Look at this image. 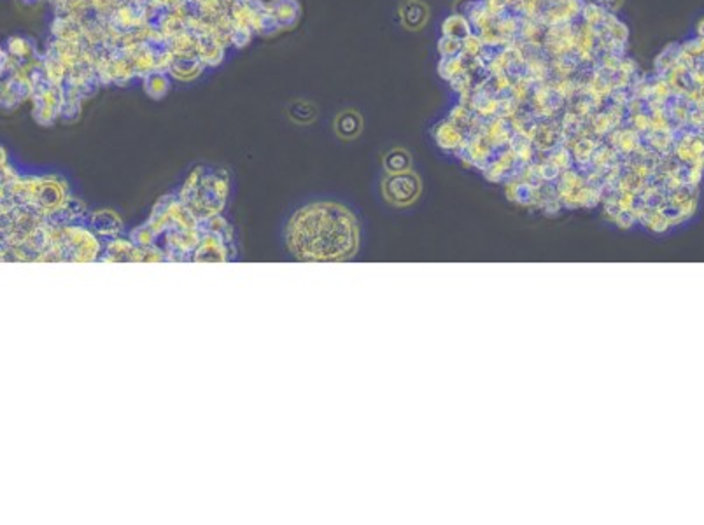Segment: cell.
Instances as JSON below:
<instances>
[{"label": "cell", "mask_w": 704, "mask_h": 525, "mask_svg": "<svg viewBox=\"0 0 704 525\" xmlns=\"http://www.w3.org/2000/svg\"><path fill=\"white\" fill-rule=\"evenodd\" d=\"M204 68L205 63L196 55H176L169 74L177 81H191V79L199 78Z\"/></svg>", "instance_id": "5"}, {"label": "cell", "mask_w": 704, "mask_h": 525, "mask_svg": "<svg viewBox=\"0 0 704 525\" xmlns=\"http://www.w3.org/2000/svg\"><path fill=\"white\" fill-rule=\"evenodd\" d=\"M421 193L419 179L410 172L393 174L384 182V195L394 205H409Z\"/></svg>", "instance_id": "2"}, {"label": "cell", "mask_w": 704, "mask_h": 525, "mask_svg": "<svg viewBox=\"0 0 704 525\" xmlns=\"http://www.w3.org/2000/svg\"><path fill=\"white\" fill-rule=\"evenodd\" d=\"M361 127H363V121H361L359 114L354 112V110H345V112L338 114L337 120H335V132L345 140H351L359 135Z\"/></svg>", "instance_id": "7"}, {"label": "cell", "mask_w": 704, "mask_h": 525, "mask_svg": "<svg viewBox=\"0 0 704 525\" xmlns=\"http://www.w3.org/2000/svg\"><path fill=\"white\" fill-rule=\"evenodd\" d=\"M592 4H596V6H599V7H603L606 13H610V11H615L616 9V0H591Z\"/></svg>", "instance_id": "13"}, {"label": "cell", "mask_w": 704, "mask_h": 525, "mask_svg": "<svg viewBox=\"0 0 704 525\" xmlns=\"http://www.w3.org/2000/svg\"><path fill=\"white\" fill-rule=\"evenodd\" d=\"M401 20L410 28H419L422 23L428 20V9H426L424 4L417 2V0H409L401 7Z\"/></svg>", "instance_id": "10"}, {"label": "cell", "mask_w": 704, "mask_h": 525, "mask_svg": "<svg viewBox=\"0 0 704 525\" xmlns=\"http://www.w3.org/2000/svg\"><path fill=\"white\" fill-rule=\"evenodd\" d=\"M286 242L293 256L302 261H344L356 254L359 228L344 205L315 201L289 219Z\"/></svg>", "instance_id": "1"}, {"label": "cell", "mask_w": 704, "mask_h": 525, "mask_svg": "<svg viewBox=\"0 0 704 525\" xmlns=\"http://www.w3.org/2000/svg\"><path fill=\"white\" fill-rule=\"evenodd\" d=\"M142 86L144 91L149 95L154 100H159V98L165 97L170 90V74L169 72H159L153 70L147 75L142 78Z\"/></svg>", "instance_id": "8"}, {"label": "cell", "mask_w": 704, "mask_h": 525, "mask_svg": "<svg viewBox=\"0 0 704 525\" xmlns=\"http://www.w3.org/2000/svg\"><path fill=\"white\" fill-rule=\"evenodd\" d=\"M384 163H386V169L389 170L391 174H399V172H406L410 158L405 151L396 149V151H391V153L386 156V161Z\"/></svg>", "instance_id": "11"}, {"label": "cell", "mask_w": 704, "mask_h": 525, "mask_svg": "<svg viewBox=\"0 0 704 525\" xmlns=\"http://www.w3.org/2000/svg\"><path fill=\"white\" fill-rule=\"evenodd\" d=\"M268 9L273 14L277 23H279L280 30H291L295 28L296 23L300 21V7L298 0H270Z\"/></svg>", "instance_id": "4"}, {"label": "cell", "mask_w": 704, "mask_h": 525, "mask_svg": "<svg viewBox=\"0 0 704 525\" xmlns=\"http://www.w3.org/2000/svg\"><path fill=\"white\" fill-rule=\"evenodd\" d=\"M473 33L471 30V21L468 20L463 14H454V16H448L443 23V36L447 37H454V39L464 41Z\"/></svg>", "instance_id": "9"}, {"label": "cell", "mask_w": 704, "mask_h": 525, "mask_svg": "<svg viewBox=\"0 0 704 525\" xmlns=\"http://www.w3.org/2000/svg\"><path fill=\"white\" fill-rule=\"evenodd\" d=\"M32 81H30L28 74L23 70L14 72L13 75L6 78L2 81V107L11 110L23 102L32 98Z\"/></svg>", "instance_id": "3"}, {"label": "cell", "mask_w": 704, "mask_h": 525, "mask_svg": "<svg viewBox=\"0 0 704 525\" xmlns=\"http://www.w3.org/2000/svg\"><path fill=\"white\" fill-rule=\"evenodd\" d=\"M226 46L219 43V39L212 33H201L196 46V56L205 63V67L219 65L224 56Z\"/></svg>", "instance_id": "6"}, {"label": "cell", "mask_w": 704, "mask_h": 525, "mask_svg": "<svg viewBox=\"0 0 704 525\" xmlns=\"http://www.w3.org/2000/svg\"><path fill=\"white\" fill-rule=\"evenodd\" d=\"M253 30L247 28V26H235L233 33H231V46H235L238 49L246 48L251 43V39H253Z\"/></svg>", "instance_id": "12"}]
</instances>
